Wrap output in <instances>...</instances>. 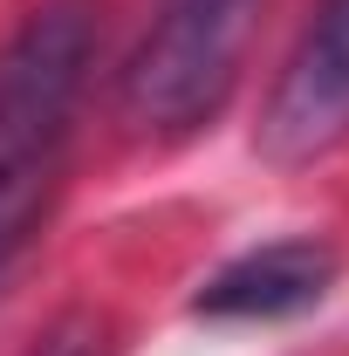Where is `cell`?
Wrapping results in <instances>:
<instances>
[{"label": "cell", "instance_id": "5", "mask_svg": "<svg viewBox=\"0 0 349 356\" xmlns=\"http://www.w3.org/2000/svg\"><path fill=\"white\" fill-rule=\"evenodd\" d=\"M28 356H117V322L96 315V309H62L42 336H35Z\"/></svg>", "mask_w": 349, "mask_h": 356}, {"label": "cell", "instance_id": "4", "mask_svg": "<svg viewBox=\"0 0 349 356\" xmlns=\"http://www.w3.org/2000/svg\"><path fill=\"white\" fill-rule=\"evenodd\" d=\"M343 274V254L315 233H295V240H274V247H254L240 261H226L192 295V315H213V322H281V315L315 309Z\"/></svg>", "mask_w": 349, "mask_h": 356}, {"label": "cell", "instance_id": "1", "mask_svg": "<svg viewBox=\"0 0 349 356\" xmlns=\"http://www.w3.org/2000/svg\"><path fill=\"white\" fill-rule=\"evenodd\" d=\"M96 62V7L42 0L0 48V281L62 185L76 103Z\"/></svg>", "mask_w": 349, "mask_h": 356}, {"label": "cell", "instance_id": "3", "mask_svg": "<svg viewBox=\"0 0 349 356\" xmlns=\"http://www.w3.org/2000/svg\"><path fill=\"white\" fill-rule=\"evenodd\" d=\"M349 137V0H322L295 55L261 103L254 151L274 165H308Z\"/></svg>", "mask_w": 349, "mask_h": 356}, {"label": "cell", "instance_id": "2", "mask_svg": "<svg viewBox=\"0 0 349 356\" xmlns=\"http://www.w3.org/2000/svg\"><path fill=\"white\" fill-rule=\"evenodd\" d=\"M261 0H158L124 62V117L137 131H199L226 110Z\"/></svg>", "mask_w": 349, "mask_h": 356}]
</instances>
